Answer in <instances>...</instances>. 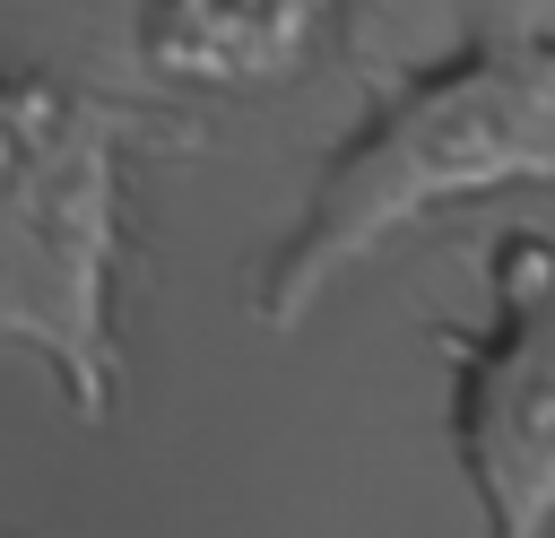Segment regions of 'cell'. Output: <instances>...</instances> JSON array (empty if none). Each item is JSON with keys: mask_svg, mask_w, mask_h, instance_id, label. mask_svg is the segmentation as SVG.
I'll return each instance as SVG.
<instances>
[{"mask_svg": "<svg viewBox=\"0 0 555 538\" xmlns=\"http://www.w3.org/2000/svg\"><path fill=\"white\" fill-rule=\"evenodd\" d=\"M512 182H555V35H494L408 78L330 156L295 243L260 269L251 312L269 330H295L399 226Z\"/></svg>", "mask_w": 555, "mask_h": 538, "instance_id": "cell-1", "label": "cell"}, {"mask_svg": "<svg viewBox=\"0 0 555 538\" xmlns=\"http://www.w3.org/2000/svg\"><path fill=\"white\" fill-rule=\"evenodd\" d=\"M113 121L95 95L9 69L0 78V338L35 347L78 417L121 390L113 347Z\"/></svg>", "mask_w": 555, "mask_h": 538, "instance_id": "cell-2", "label": "cell"}, {"mask_svg": "<svg viewBox=\"0 0 555 538\" xmlns=\"http://www.w3.org/2000/svg\"><path fill=\"white\" fill-rule=\"evenodd\" d=\"M494 295V338H460V460L486 538H555V252L512 234Z\"/></svg>", "mask_w": 555, "mask_h": 538, "instance_id": "cell-3", "label": "cell"}, {"mask_svg": "<svg viewBox=\"0 0 555 538\" xmlns=\"http://www.w3.org/2000/svg\"><path fill=\"white\" fill-rule=\"evenodd\" d=\"M330 0H156L147 61L191 87H269L295 78Z\"/></svg>", "mask_w": 555, "mask_h": 538, "instance_id": "cell-4", "label": "cell"}]
</instances>
